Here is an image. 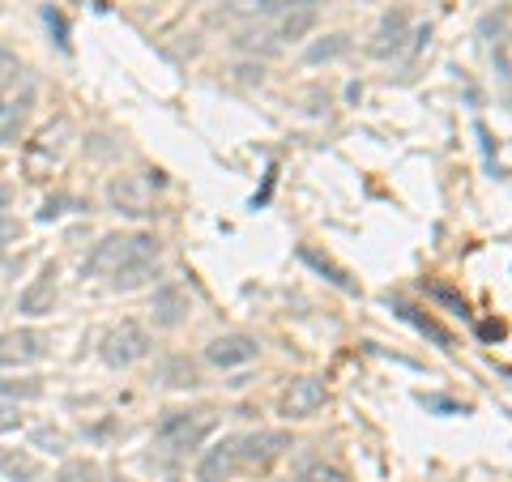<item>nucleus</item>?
<instances>
[{
	"label": "nucleus",
	"mask_w": 512,
	"mask_h": 482,
	"mask_svg": "<svg viewBox=\"0 0 512 482\" xmlns=\"http://www.w3.org/2000/svg\"><path fill=\"white\" fill-rule=\"evenodd\" d=\"M150 256H158V244L150 235H107L86 256V273H94V278H116L124 265L150 261Z\"/></svg>",
	"instance_id": "obj_1"
},
{
	"label": "nucleus",
	"mask_w": 512,
	"mask_h": 482,
	"mask_svg": "<svg viewBox=\"0 0 512 482\" xmlns=\"http://www.w3.org/2000/svg\"><path fill=\"white\" fill-rule=\"evenodd\" d=\"M214 410H171L163 423L154 427V436L163 448H171V453H192V448H201L205 440L214 436Z\"/></svg>",
	"instance_id": "obj_2"
},
{
	"label": "nucleus",
	"mask_w": 512,
	"mask_h": 482,
	"mask_svg": "<svg viewBox=\"0 0 512 482\" xmlns=\"http://www.w3.org/2000/svg\"><path fill=\"white\" fill-rule=\"evenodd\" d=\"M150 333L137 325V320H120L116 329H107L103 333V346H99V355H103V363H111V367H133V363H141L150 355Z\"/></svg>",
	"instance_id": "obj_3"
},
{
	"label": "nucleus",
	"mask_w": 512,
	"mask_h": 482,
	"mask_svg": "<svg viewBox=\"0 0 512 482\" xmlns=\"http://www.w3.org/2000/svg\"><path fill=\"white\" fill-rule=\"evenodd\" d=\"M107 201L116 205V214L124 218H150L154 214V197H150V184L141 175H116L107 184Z\"/></svg>",
	"instance_id": "obj_4"
},
{
	"label": "nucleus",
	"mask_w": 512,
	"mask_h": 482,
	"mask_svg": "<svg viewBox=\"0 0 512 482\" xmlns=\"http://www.w3.org/2000/svg\"><path fill=\"white\" fill-rule=\"evenodd\" d=\"M286 448H291V436H286V431H252V436L235 440V457H239V465L265 470V465H274Z\"/></svg>",
	"instance_id": "obj_5"
},
{
	"label": "nucleus",
	"mask_w": 512,
	"mask_h": 482,
	"mask_svg": "<svg viewBox=\"0 0 512 482\" xmlns=\"http://www.w3.org/2000/svg\"><path fill=\"white\" fill-rule=\"evenodd\" d=\"M325 397H329V389L320 376H295L282 393V414L286 419H312V414L325 406Z\"/></svg>",
	"instance_id": "obj_6"
},
{
	"label": "nucleus",
	"mask_w": 512,
	"mask_h": 482,
	"mask_svg": "<svg viewBox=\"0 0 512 482\" xmlns=\"http://www.w3.org/2000/svg\"><path fill=\"white\" fill-rule=\"evenodd\" d=\"M256 355H261V342L256 337H248V333H222V337H214L210 346H205V359H210L214 367H244V363H252Z\"/></svg>",
	"instance_id": "obj_7"
},
{
	"label": "nucleus",
	"mask_w": 512,
	"mask_h": 482,
	"mask_svg": "<svg viewBox=\"0 0 512 482\" xmlns=\"http://www.w3.org/2000/svg\"><path fill=\"white\" fill-rule=\"evenodd\" d=\"M47 355V337L35 329H9L0 333V363L5 367H26Z\"/></svg>",
	"instance_id": "obj_8"
},
{
	"label": "nucleus",
	"mask_w": 512,
	"mask_h": 482,
	"mask_svg": "<svg viewBox=\"0 0 512 482\" xmlns=\"http://www.w3.org/2000/svg\"><path fill=\"white\" fill-rule=\"evenodd\" d=\"M406 39H410V13L406 9H389V13H384V22L376 26V35H372V56L376 60L402 56Z\"/></svg>",
	"instance_id": "obj_9"
},
{
	"label": "nucleus",
	"mask_w": 512,
	"mask_h": 482,
	"mask_svg": "<svg viewBox=\"0 0 512 482\" xmlns=\"http://www.w3.org/2000/svg\"><path fill=\"white\" fill-rule=\"evenodd\" d=\"M30 103H35V86H30V82H22V90L0 94V141H5V146H13V141L22 137Z\"/></svg>",
	"instance_id": "obj_10"
},
{
	"label": "nucleus",
	"mask_w": 512,
	"mask_h": 482,
	"mask_svg": "<svg viewBox=\"0 0 512 482\" xmlns=\"http://www.w3.org/2000/svg\"><path fill=\"white\" fill-rule=\"evenodd\" d=\"M56 308V265H43L39 278L18 295V312L26 316H47Z\"/></svg>",
	"instance_id": "obj_11"
},
{
	"label": "nucleus",
	"mask_w": 512,
	"mask_h": 482,
	"mask_svg": "<svg viewBox=\"0 0 512 482\" xmlns=\"http://www.w3.org/2000/svg\"><path fill=\"white\" fill-rule=\"evenodd\" d=\"M312 26H316V5H312V0H291V5L278 13L274 35L278 39H303Z\"/></svg>",
	"instance_id": "obj_12"
},
{
	"label": "nucleus",
	"mask_w": 512,
	"mask_h": 482,
	"mask_svg": "<svg viewBox=\"0 0 512 482\" xmlns=\"http://www.w3.org/2000/svg\"><path fill=\"white\" fill-rule=\"evenodd\" d=\"M235 465H239V457H235V440H222L218 448H210V453L201 457L197 478H201V482H227V478L235 474Z\"/></svg>",
	"instance_id": "obj_13"
},
{
	"label": "nucleus",
	"mask_w": 512,
	"mask_h": 482,
	"mask_svg": "<svg viewBox=\"0 0 512 482\" xmlns=\"http://www.w3.org/2000/svg\"><path fill=\"white\" fill-rule=\"evenodd\" d=\"M184 316H188V295L180 291V286H163V291L154 295V320L163 329H175Z\"/></svg>",
	"instance_id": "obj_14"
},
{
	"label": "nucleus",
	"mask_w": 512,
	"mask_h": 482,
	"mask_svg": "<svg viewBox=\"0 0 512 482\" xmlns=\"http://www.w3.org/2000/svg\"><path fill=\"white\" fill-rule=\"evenodd\" d=\"M154 278H158V256H150V261L124 265L116 278H111V286H116V291H141V286H150Z\"/></svg>",
	"instance_id": "obj_15"
},
{
	"label": "nucleus",
	"mask_w": 512,
	"mask_h": 482,
	"mask_svg": "<svg viewBox=\"0 0 512 482\" xmlns=\"http://www.w3.org/2000/svg\"><path fill=\"white\" fill-rule=\"evenodd\" d=\"M56 482H107V478H103V470H99V461L77 457V461H64V465H60Z\"/></svg>",
	"instance_id": "obj_16"
},
{
	"label": "nucleus",
	"mask_w": 512,
	"mask_h": 482,
	"mask_svg": "<svg viewBox=\"0 0 512 482\" xmlns=\"http://www.w3.org/2000/svg\"><path fill=\"white\" fill-rule=\"evenodd\" d=\"M0 474L9 482H35L39 478V461L26 457V453H5V465H0Z\"/></svg>",
	"instance_id": "obj_17"
},
{
	"label": "nucleus",
	"mask_w": 512,
	"mask_h": 482,
	"mask_svg": "<svg viewBox=\"0 0 512 482\" xmlns=\"http://www.w3.org/2000/svg\"><path fill=\"white\" fill-rule=\"evenodd\" d=\"M295 482H350V474L342 470V465H333V461H308L295 474Z\"/></svg>",
	"instance_id": "obj_18"
},
{
	"label": "nucleus",
	"mask_w": 512,
	"mask_h": 482,
	"mask_svg": "<svg viewBox=\"0 0 512 482\" xmlns=\"http://www.w3.org/2000/svg\"><path fill=\"white\" fill-rule=\"evenodd\" d=\"M0 397L35 401V397H43V384H39V380H0Z\"/></svg>",
	"instance_id": "obj_19"
},
{
	"label": "nucleus",
	"mask_w": 512,
	"mask_h": 482,
	"mask_svg": "<svg viewBox=\"0 0 512 482\" xmlns=\"http://www.w3.org/2000/svg\"><path fill=\"white\" fill-rule=\"evenodd\" d=\"M303 261H308V265H316L320 273H329V282H338V286H342V291H355V282H350V278H346V273H342L338 265H329V261H325V256H320V252H312V248H303Z\"/></svg>",
	"instance_id": "obj_20"
},
{
	"label": "nucleus",
	"mask_w": 512,
	"mask_h": 482,
	"mask_svg": "<svg viewBox=\"0 0 512 482\" xmlns=\"http://www.w3.org/2000/svg\"><path fill=\"white\" fill-rule=\"evenodd\" d=\"M167 384H175V389H184V384H188V389H192V384H197V367H192L188 359H171L167 363Z\"/></svg>",
	"instance_id": "obj_21"
},
{
	"label": "nucleus",
	"mask_w": 512,
	"mask_h": 482,
	"mask_svg": "<svg viewBox=\"0 0 512 482\" xmlns=\"http://www.w3.org/2000/svg\"><path fill=\"white\" fill-rule=\"evenodd\" d=\"M346 47H350V39H346V35H329V43H316V47H312L308 60H312V64H320V60H333V56H342Z\"/></svg>",
	"instance_id": "obj_22"
},
{
	"label": "nucleus",
	"mask_w": 512,
	"mask_h": 482,
	"mask_svg": "<svg viewBox=\"0 0 512 482\" xmlns=\"http://www.w3.org/2000/svg\"><path fill=\"white\" fill-rule=\"evenodd\" d=\"M22 77V64H18V56L9 52V47H0V90H9L13 82Z\"/></svg>",
	"instance_id": "obj_23"
},
{
	"label": "nucleus",
	"mask_w": 512,
	"mask_h": 482,
	"mask_svg": "<svg viewBox=\"0 0 512 482\" xmlns=\"http://www.w3.org/2000/svg\"><path fill=\"white\" fill-rule=\"evenodd\" d=\"M35 444L47 448V453H64V431H56V427H39V431H35Z\"/></svg>",
	"instance_id": "obj_24"
},
{
	"label": "nucleus",
	"mask_w": 512,
	"mask_h": 482,
	"mask_svg": "<svg viewBox=\"0 0 512 482\" xmlns=\"http://www.w3.org/2000/svg\"><path fill=\"white\" fill-rule=\"evenodd\" d=\"M18 235H22V222L9 218V214H0V248H9Z\"/></svg>",
	"instance_id": "obj_25"
},
{
	"label": "nucleus",
	"mask_w": 512,
	"mask_h": 482,
	"mask_svg": "<svg viewBox=\"0 0 512 482\" xmlns=\"http://www.w3.org/2000/svg\"><path fill=\"white\" fill-rule=\"evenodd\" d=\"M18 427H22L18 406H0V436H5V431H18Z\"/></svg>",
	"instance_id": "obj_26"
},
{
	"label": "nucleus",
	"mask_w": 512,
	"mask_h": 482,
	"mask_svg": "<svg viewBox=\"0 0 512 482\" xmlns=\"http://www.w3.org/2000/svg\"><path fill=\"white\" fill-rule=\"evenodd\" d=\"M5 210H9V188L0 184V214H5Z\"/></svg>",
	"instance_id": "obj_27"
},
{
	"label": "nucleus",
	"mask_w": 512,
	"mask_h": 482,
	"mask_svg": "<svg viewBox=\"0 0 512 482\" xmlns=\"http://www.w3.org/2000/svg\"><path fill=\"white\" fill-rule=\"evenodd\" d=\"M0 465H5V453H0Z\"/></svg>",
	"instance_id": "obj_28"
}]
</instances>
